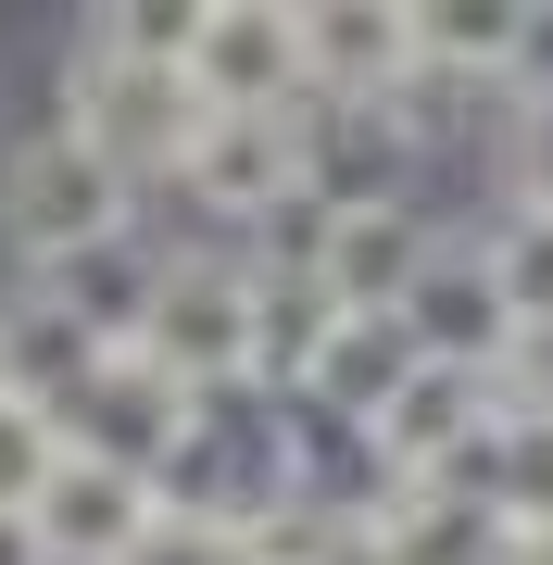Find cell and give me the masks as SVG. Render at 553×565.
<instances>
[{"label": "cell", "instance_id": "obj_1", "mask_svg": "<svg viewBox=\"0 0 553 565\" xmlns=\"http://www.w3.org/2000/svg\"><path fill=\"white\" fill-rule=\"evenodd\" d=\"M114 214H126V177H114V151L102 139H25L13 163V239L25 264H88V252H114Z\"/></svg>", "mask_w": 553, "mask_h": 565}, {"label": "cell", "instance_id": "obj_2", "mask_svg": "<svg viewBox=\"0 0 553 565\" xmlns=\"http://www.w3.org/2000/svg\"><path fill=\"white\" fill-rule=\"evenodd\" d=\"M302 76V39H289V13H202V39H189V88L226 114H277V88Z\"/></svg>", "mask_w": 553, "mask_h": 565}, {"label": "cell", "instance_id": "obj_3", "mask_svg": "<svg viewBox=\"0 0 553 565\" xmlns=\"http://www.w3.org/2000/svg\"><path fill=\"white\" fill-rule=\"evenodd\" d=\"M0 565H51V553H39V527H25V515H0Z\"/></svg>", "mask_w": 553, "mask_h": 565}, {"label": "cell", "instance_id": "obj_4", "mask_svg": "<svg viewBox=\"0 0 553 565\" xmlns=\"http://www.w3.org/2000/svg\"><path fill=\"white\" fill-rule=\"evenodd\" d=\"M0 403H13V352H0Z\"/></svg>", "mask_w": 553, "mask_h": 565}]
</instances>
